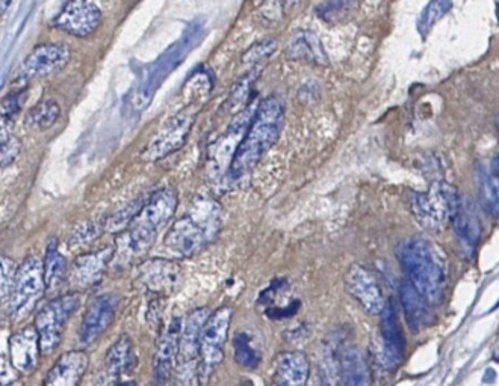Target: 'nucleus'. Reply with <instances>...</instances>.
Segmentation results:
<instances>
[{"label":"nucleus","mask_w":499,"mask_h":386,"mask_svg":"<svg viewBox=\"0 0 499 386\" xmlns=\"http://www.w3.org/2000/svg\"><path fill=\"white\" fill-rule=\"evenodd\" d=\"M157 232L147 230L144 226L130 224L128 230L120 232L115 237V246L112 248V259L111 264L117 268H124L135 263L137 259H143L156 241Z\"/></svg>","instance_id":"nucleus-11"},{"label":"nucleus","mask_w":499,"mask_h":386,"mask_svg":"<svg viewBox=\"0 0 499 386\" xmlns=\"http://www.w3.org/2000/svg\"><path fill=\"white\" fill-rule=\"evenodd\" d=\"M67 270H68V266H67L66 259L58 250L57 241H50L43 264L46 293L57 294L58 290L66 284Z\"/></svg>","instance_id":"nucleus-31"},{"label":"nucleus","mask_w":499,"mask_h":386,"mask_svg":"<svg viewBox=\"0 0 499 386\" xmlns=\"http://www.w3.org/2000/svg\"><path fill=\"white\" fill-rule=\"evenodd\" d=\"M102 11L93 2H68L53 19V26L73 37L85 38L99 28Z\"/></svg>","instance_id":"nucleus-13"},{"label":"nucleus","mask_w":499,"mask_h":386,"mask_svg":"<svg viewBox=\"0 0 499 386\" xmlns=\"http://www.w3.org/2000/svg\"><path fill=\"white\" fill-rule=\"evenodd\" d=\"M119 306L120 296L117 293L95 297L94 301L91 302L79 329V344L82 347H90L110 329L117 317Z\"/></svg>","instance_id":"nucleus-8"},{"label":"nucleus","mask_w":499,"mask_h":386,"mask_svg":"<svg viewBox=\"0 0 499 386\" xmlns=\"http://www.w3.org/2000/svg\"><path fill=\"white\" fill-rule=\"evenodd\" d=\"M81 306V294L68 293L57 297L44 305L35 319V330L39 334L40 352L50 355L61 344L62 334L66 330L70 317Z\"/></svg>","instance_id":"nucleus-4"},{"label":"nucleus","mask_w":499,"mask_h":386,"mask_svg":"<svg viewBox=\"0 0 499 386\" xmlns=\"http://www.w3.org/2000/svg\"><path fill=\"white\" fill-rule=\"evenodd\" d=\"M477 188L480 201L486 212L492 216H498V157L477 170Z\"/></svg>","instance_id":"nucleus-28"},{"label":"nucleus","mask_w":499,"mask_h":386,"mask_svg":"<svg viewBox=\"0 0 499 386\" xmlns=\"http://www.w3.org/2000/svg\"><path fill=\"white\" fill-rule=\"evenodd\" d=\"M164 241L170 254L177 259H188L199 254L206 245H209L210 239L205 231L201 230L188 215H185L173 224Z\"/></svg>","instance_id":"nucleus-14"},{"label":"nucleus","mask_w":499,"mask_h":386,"mask_svg":"<svg viewBox=\"0 0 499 386\" xmlns=\"http://www.w3.org/2000/svg\"><path fill=\"white\" fill-rule=\"evenodd\" d=\"M409 284L427 305L442 303L447 287V266L438 246L423 237H409L395 248Z\"/></svg>","instance_id":"nucleus-1"},{"label":"nucleus","mask_w":499,"mask_h":386,"mask_svg":"<svg viewBox=\"0 0 499 386\" xmlns=\"http://www.w3.org/2000/svg\"><path fill=\"white\" fill-rule=\"evenodd\" d=\"M352 8H356V5L354 4H348V2L324 4V5L318 8V15H321L324 20H327L330 23H334L338 20L345 19V14L352 13Z\"/></svg>","instance_id":"nucleus-39"},{"label":"nucleus","mask_w":499,"mask_h":386,"mask_svg":"<svg viewBox=\"0 0 499 386\" xmlns=\"http://www.w3.org/2000/svg\"><path fill=\"white\" fill-rule=\"evenodd\" d=\"M11 128V119L0 113V168H6L14 163L22 150V144L13 135Z\"/></svg>","instance_id":"nucleus-32"},{"label":"nucleus","mask_w":499,"mask_h":386,"mask_svg":"<svg viewBox=\"0 0 499 386\" xmlns=\"http://www.w3.org/2000/svg\"><path fill=\"white\" fill-rule=\"evenodd\" d=\"M46 293L43 263L39 257H29L17 268L14 288L10 296V316L23 320L33 311Z\"/></svg>","instance_id":"nucleus-5"},{"label":"nucleus","mask_w":499,"mask_h":386,"mask_svg":"<svg viewBox=\"0 0 499 386\" xmlns=\"http://www.w3.org/2000/svg\"><path fill=\"white\" fill-rule=\"evenodd\" d=\"M115 386H137V383L133 381L120 382V383H115Z\"/></svg>","instance_id":"nucleus-42"},{"label":"nucleus","mask_w":499,"mask_h":386,"mask_svg":"<svg viewBox=\"0 0 499 386\" xmlns=\"http://www.w3.org/2000/svg\"><path fill=\"white\" fill-rule=\"evenodd\" d=\"M102 232H105L103 224L94 221L84 222L73 231L72 236L68 239V248L70 250H82V248H85V246L91 245L93 241H97L102 236Z\"/></svg>","instance_id":"nucleus-36"},{"label":"nucleus","mask_w":499,"mask_h":386,"mask_svg":"<svg viewBox=\"0 0 499 386\" xmlns=\"http://www.w3.org/2000/svg\"><path fill=\"white\" fill-rule=\"evenodd\" d=\"M195 118H197V108L188 106L182 112L177 113L176 117L168 119L162 126L161 130L153 136L152 141L148 142V145L141 154L143 161H161L182 148L190 135L191 128L194 126Z\"/></svg>","instance_id":"nucleus-7"},{"label":"nucleus","mask_w":499,"mask_h":386,"mask_svg":"<svg viewBox=\"0 0 499 386\" xmlns=\"http://www.w3.org/2000/svg\"><path fill=\"white\" fill-rule=\"evenodd\" d=\"M177 204H179V198L174 189H161L153 193L152 197L144 203L143 208L139 210L132 224L157 232L162 226H165L172 221L177 210Z\"/></svg>","instance_id":"nucleus-19"},{"label":"nucleus","mask_w":499,"mask_h":386,"mask_svg":"<svg viewBox=\"0 0 499 386\" xmlns=\"http://www.w3.org/2000/svg\"><path fill=\"white\" fill-rule=\"evenodd\" d=\"M182 320L173 319L157 341L155 354V386L172 385L173 368L177 361L179 338H181Z\"/></svg>","instance_id":"nucleus-20"},{"label":"nucleus","mask_w":499,"mask_h":386,"mask_svg":"<svg viewBox=\"0 0 499 386\" xmlns=\"http://www.w3.org/2000/svg\"><path fill=\"white\" fill-rule=\"evenodd\" d=\"M285 126V103L272 95L257 106L247 133L228 166L232 181L247 177L266 153L276 145Z\"/></svg>","instance_id":"nucleus-2"},{"label":"nucleus","mask_w":499,"mask_h":386,"mask_svg":"<svg viewBox=\"0 0 499 386\" xmlns=\"http://www.w3.org/2000/svg\"><path fill=\"white\" fill-rule=\"evenodd\" d=\"M138 279L148 292L168 294L174 292L177 285L181 284L182 268L172 259H147L143 264H139Z\"/></svg>","instance_id":"nucleus-18"},{"label":"nucleus","mask_w":499,"mask_h":386,"mask_svg":"<svg viewBox=\"0 0 499 386\" xmlns=\"http://www.w3.org/2000/svg\"><path fill=\"white\" fill-rule=\"evenodd\" d=\"M451 222L456 232L459 252L463 259H472L480 241L481 224L472 204L463 197Z\"/></svg>","instance_id":"nucleus-21"},{"label":"nucleus","mask_w":499,"mask_h":386,"mask_svg":"<svg viewBox=\"0 0 499 386\" xmlns=\"http://www.w3.org/2000/svg\"><path fill=\"white\" fill-rule=\"evenodd\" d=\"M345 284H347L348 293L363 308V311L371 316L383 311L386 302L381 293L380 284L368 268L352 266L348 270Z\"/></svg>","instance_id":"nucleus-15"},{"label":"nucleus","mask_w":499,"mask_h":386,"mask_svg":"<svg viewBox=\"0 0 499 386\" xmlns=\"http://www.w3.org/2000/svg\"><path fill=\"white\" fill-rule=\"evenodd\" d=\"M272 386H279V385H276V383H274V385H272Z\"/></svg>","instance_id":"nucleus-43"},{"label":"nucleus","mask_w":499,"mask_h":386,"mask_svg":"<svg viewBox=\"0 0 499 386\" xmlns=\"http://www.w3.org/2000/svg\"><path fill=\"white\" fill-rule=\"evenodd\" d=\"M451 2H432L425 6L421 19H419L418 31L423 37H427L430 31H432L439 20L442 19L443 15L447 14L448 11L451 10Z\"/></svg>","instance_id":"nucleus-37"},{"label":"nucleus","mask_w":499,"mask_h":386,"mask_svg":"<svg viewBox=\"0 0 499 386\" xmlns=\"http://www.w3.org/2000/svg\"><path fill=\"white\" fill-rule=\"evenodd\" d=\"M90 358L84 350L61 355L44 379L43 386H81Z\"/></svg>","instance_id":"nucleus-23"},{"label":"nucleus","mask_w":499,"mask_h":386,"mask_svg":"<svg viewBox=\"0 0 499 386\" xmlns=\"http://www.w3.org/2000/svg\"><path fill=\"white\" fill-rule=\"evenodd\" d=\"M461 195L447 181H436L427 193H414L410 207L414 216L428 231H441L452 221Z\"/></svg>","instance_id":"nucleus-3"},{"label":"nucleus","mask_w":499,"mask_h":386,"mask_svg":"<svg viewBox=\"0 0 499 386\" xmlns=\"http://www.w3.org/2000/svg\"><path fill=\"white\" fill-rule=\"evenodd\" d=\"M22 100L24 101L23 91H15V92L6 95V99L2 101L0 113L5 115L6 118L13 119L15 113L19 112L20 108H22Z\"/></svg>","instance_id":"nucleus-41"},{"label":"nucleus","mask_w":499,"mask_h":386,"mask_svg":"<svg viewBox=\"0 0 499 386\" xmlns=\"http://www.w3.org/2000/svg\"><path fill=\"white\" fill-rule=\"evenodd\" d=\"M286 57L292 61L312 62L318 66H327V53L314 32H299L294 35L286 48Z\"/></svg>","instance_id":"nucleus-27"},{"label":"nucleus","mask_w":499,"mask_h":386,"mask_svg":"<svg viewBox=\"0 0 499 386\" xmlns=\"http://www.w3.org/2000/svg\"><path fill=\"white\" fill-rule=\"evenodd\" d=\"M233 350H235V361L241 367L254 370L261 363V358L257 355L256 349L253 347L252 338L245 332L236 335L233 339Z\"/></svg>","instance_id":"nucleus-34"},{"label":"nucleus","mask_w":499,"mask_h":386,"mask_svg":"<svg viewBox=\"0 0 499 386\" xmlns=\"http://www.w3.org/2000/svg\"><path fill=\"white\" fill-rule=\"evenodd\" d=\"M259 104L248 106L244 112L239 113L236 118L233 119L232 126L228 127L224 136L219 137V141L210 148V171L221 174L227 170L232 163L233 156L238 150L239 144L243 141L248 126L252 123L253 117L256 113Z\"/></svg>","instance_id":"nucleus-10"},{"label":"nucleus","mask_w":499,"mask_h":386,"mask_svg":"<svg viewBox=\"0 0 499 386\" xmlns=\"http://www.w3.org/2000/svg\"><path fill=\"white\" fill-rule=\"evenodd\" d=\"M209 316L208 308H197L190 312L185 321L182 323L179 350H177V364L182 373L190 372L191 367H194L195 364L199 363L200 339Z\"/></svg>","instance_id":"nucleus-16"},{"label":"nucleus","mask_w":499,"mask_h":386,"mask_svg":"<svg viewBox=\"0 0 499 386\" xmlns=\"http://www.w3.org/2000/svg\"><path fill=\"white\" fill-rule=\"evenodd\" d=\"M399 296H401V303L405 308L407 325H409L410 330L414 334H418L419 330L428 325V320H430V308L428 306L430 305L425 303L423 297L419 296L416 290L409 283L401 284Z\"/></svg>","instance_id":"nucleus-30"},{"label":"nucleus","mask_w":499,"mask_h":386,"mask_svg":"<svg viewBox=\"0 0 499 386\" xmlns=\"http://www.w3.org/2000/svg\"><path fill=\"white\" fill-rule=\"evenodd\" d=\"M277 41L276 39H266V41H262V43L253 46L248 53H245L244 57V64H259V62L263 61L266 57L276 52Z\"/></svg>","instance_id":"nucleus-40"},{"label":"nucleus","mask_w":499,"mask_h":386,"mask_svg":"<svg viewBox=\"0 0 499 386\" xmlns=\"http://www.w3.org/2000/svg\"><path fill=\"white\" fill-rule=\"evenodd\" d=\"M380 314L383 363L389 370H397L405 359V338L394 302H386L385 308Z\"/></svg>","instance_id":"nucleus-17"},{"label":"nucleus","mask_w":499,"mask_h":386,"mask_svg":"<svg viewBox=\"0 0 499 386\" xmlns=\"http://www.w3.org/2000/svg\"><path fill=\"white\" fill-rule=\"evenodd\" d=\"M232 308L223 306L206 320L200 339V381L206 382L224 358V346L227 341L228 328L232 321Z\"/></svg>","instance_id":"nucleus-6"},{"label":"nucleus","mask_w":499,"mask_h":386,"mask_svg":"<svg viewBox=\"0 0 499 386\" xmlns=\"http://www.w3.org/2000/svg\"><path fill=\"white\" fill-rule=\"evenodd\" d=\"M40 354L39 334L33 326H26L11 337V365L22 374H31L37 370Z\"/></svg>","instance_id":"nucleus-22"},{"label":"nucleus","mask_w":499,"mask_h":386,"mask_svg":"<svg viewBox=\"0 0 499 386\" xmlns=\"http://www.w3.org/2000/svg\"><path fill=\"white\" fill-rule=\"evenodd\" d=\"M19 266L14 259L8 257H0V303L10 299L13 288H14L15 275Z\"/></svg>","instance_id":"nucleus-38"},{"label":"nucleus","mask_w":499,"mask_h":386,"mask_svg":"<svg viewBox=\"0 0 499 386\" xmlns=\"http://www.w3.org/2000/svg\"><path fill=\"white\" fill-rule=\"evenodd\" d=\"M135 363H137V358L133 352L132 339L129 338L128 335H123L106 352L100 383H103L105 386L115 385V381L120 376L130 372L135 367Z\"/></svg>","instance_id":"nucleus-24"},{"label":"nucleus","mask_w":499,"mask_h":386,"mask_svg":"<svg viewBox=\"0 0 499 386\" xmlns=\"http://www.w3.org/2000/svg\"><path fill=\"white\" fill-rule=\"evenodd\" d=\"M309 361L301 352H286L277 361L276 385L307 386Z\"/></svg>","instance_id":"nucleus-26"},{"label":"nucleus","mask_w":499,"mask_h":386,"mask_svg":"<svg viewBox=\"0 0 499 386\" xmlns=\"http://www.w3.org/2000/svg\"><path fill=\"white\" fill-rule=\"evenodd\" d=\"M112 248H103L97 252L82 254L67 270L66 283L73 293L85 292L102 281L112 259Z\"/></svg>","instance_id":"nucleus-9"},{"label":"nucleus","mask_w":499,"mask_h":386,"mask_svg":"<svg viewBox=\"0 0 499 386\" xmlns=\"http://www.w3.org/2000/svg\"><path fill=\"white\" fill-rule=\"evenodd\" d=\"M70 50L62 44H41L24 59L20 79L33 81L61 71L70 62Z\"/></svg>","instance_id":"nucleus-12"},{"label":"nucleus","mask_w":499,"mask_h":386,"mask_svg":"<svg viewBox=\"0 0 499 386\" xmlns=\"http://www.w3.org/2000/svg\"><path fill=\"white\" fill-rule=\"evenodd\" d=\"M370 367L365 355L357 347H348L341 356V385L370 386Z\"/></svg>","instance_id":"nucleus-29"},{"label":"nucleus","mask_w":499,"mask_h":386,"mask_svg":"<svg viewBox=\"0 0 499 386\" xmlns=\"http://www.w3.org/2000/svg\"><path fill=\"white\" fill-rule=\"evenodd\" d=\"M59 115H61L59 104L53 101V100H46V101L40 103L39 106H35L31 110L29 121L35 127H39L40 130H48V128L52 127L53 124L57 123Z\"/></svg>","instance_id":"nucleus-35"},{"label":"nucleus","mask_w":499,"mask_h":386,"mask_svg":"<svg viewBox=\"0 0 499 386\" xmlns=\"http://www.w3.org/2000/svg\"><path fill=\"white\" fill-rule=\"evenodd\" d=\"M188 216L205 231L210 241H214L218 237L223 226V210L218 201H215L212 197H205V195L195 197L188 210Z\"/></svg>","instance_id":"nucleus-25"},{"label":"nucleus","mask_w":499,"mask_h":386,"mask_svg":"<svg viewBox=\"0 0 499 386\" xmlns=\"http://www.w3.org/2000/svg\"><path fill=\"white\" fill-rule=\"evenodd\" d=\"M144 203L143 199L139 201H133V203L124 206L123 208H120L114 215H111L108 219H106L105 224H103V231L105 232H111V234H120L123 232L124 230H128L129 225L132 224L133 219L137 217L139 210L143 208Z\"/></svg>","instance_id":"nucleus-33"}]
</instances>
